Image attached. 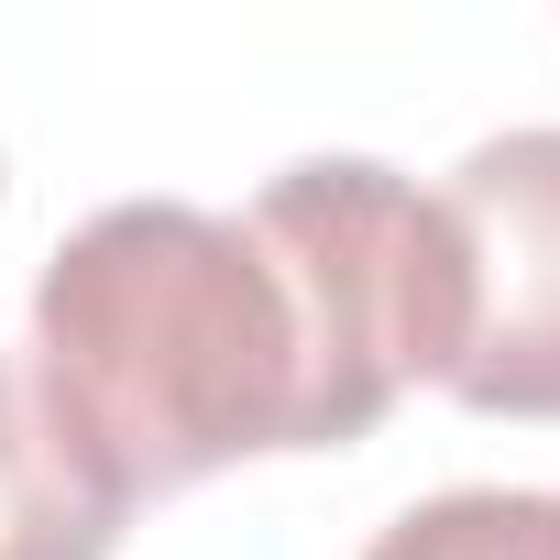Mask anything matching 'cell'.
Returning a JSON list of instances; mask_svg holds the SVG:
<instances>
[{"label": "cell", "mask_w": 560, "mask_h": 560, "mask_svg": "<svg viewBox=\"0 0 560 560\" xmlns=\"http://www.w3.org/2000/svg\"><path fill=\"white\" fill-rule=\"evenodd\" d=\"M23 385L67 462L132 516L143 494H187L253 451H298V298L242 220L121 198L45 253Z\"/></svg>", "instance_id": "6da1fadb"}, {"label": "cell", "mask_w": 560, "mask_h": 560, "mask_svg": "<svg viewBox=\"0 0 560 560\" xmlns=\"http://www.w3.org/2000/svg\"><path fill=\"white\" fill-rule=\"evenodd\" d=\"M242 231L298 298V352H308V418L298 451L363 440L407 385H440L462 352V242L440 187H407L374 154H308L287 165Z\"/></svg>", "instance_id": "7a4b0ae2"}, {"label": "cell", "mask_w": 560, "mask_h": 560, "mask_svg": "<svg viewBox=\"0 0 560 560\" xmlns=\"http://www.w3.org/2000/svg\"><path fill=\"white\" fill-rule=\"evenodd\" d=\"M440 209L462 242V352L440 385L472 418H560V121L472 143Z\"/></svg>", "instance_id": "3957f363"}, {"label": "cell", "mask_w": 560, "mask_h": 560, "mask_svg": "<svg viewBox=\"0 0 560 560\" xmlns=\"http://www.w3.org/2000/svg\"><path fill=\"white\" fill-rule=\"evenodd\" d=\"M110 549H121V505L67 462L23 363L0 352V560H110Z\"/></svg>", "instance_id": "277c9868"}, {"label": "cell", "mask_w": 560, "mask_h": 560, "mask_svg": "<svg viewBox=\"0 0 560 560\" xmlns=\"http://www.w3.org/2000/svg\"><path fill=\"white\" fill-rule=\"evenodd\" d=\"M363 560H560V494L538 483H462L407 505Z\"/></svg>", "instance_id": "5b68a950"}]
</instances>
